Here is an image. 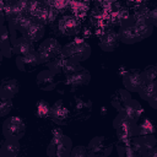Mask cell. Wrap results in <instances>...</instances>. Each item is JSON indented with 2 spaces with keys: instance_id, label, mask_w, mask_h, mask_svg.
<instances>
[{
  "instance_id": "34",
  "label": "cell",
  "mask_w": 157,
  "mask_h": 157,
  "mask_svg": "<svg viewBox=\"0 0 157 157\" xmlns=\"http://www.w3.org/2000/svg\"><path fill=\"white\" fill-rule=\"evenodd\" d=\"M128 71H129V69H128V67H125V66H120V69L118 70V74H119V75L123 77V76H124V75H125Z\"/></svg>"
},
{
  "instance_id": "12",
  "label": "cell",
  "mask_w": 157,
  "mask_h": 157,
  "mask_svg": "<svg viewBox=\"0 0 157 157\" xmlns=\"http://www.w3.org/2000/svg\"><path fill=\"white\" fill-rule=\"evenodd\" d=\"M36 83H37L38 88L42 91H53L56 88L59 81L56 80V75L47 67V69L40 70L37 74Z\"/></svg>"
},
{
  "instance_id": "27",
  "label": "cell",
  "mask_w": 157,
  "mask_h": 157,
  "mask_svg": "<svg viewBox=\"0 0 157 157\" xmlns=\"http://www.w3.org/2000/svg\"><path fill=\"white\" fill-rule=\"evenodd\" d=\"M81 69H83V67L80 65V63H76V61H72V60L66 59V63H65V66H64V71L63 72L65 75H69V74H74V72H76L78 70H81Z\"/></svg>"
},
{
  "instance_id": "15",
  "label": "cell",
  "mask_w": 157,
  "mask_h": 157,
  "mask_svg": "<svg viewBox=\"0 0 157 157\" xmlns=\"http://www.w3.org/2000/svg\"><path fill=\"white\" fill-rule=\"evenodd\" d=\"M119 33L113 29H105L102 36H99L98 45L103 52H114L120 43Z\"/></svg>"
},
{
  "instance_id": "9",
  "label": "cell",
  "mask_w": 157,
  "mask_h": 157,
  "mask_svg": "<svg viewBox=\"0 0 157 157\" xmlns=\"http://www.w3.org/2000/svg\"><path fill=\"white\" fill-rule=\"evenodd\" d=\"M40 64H44V61L40 58L37 49L26 54V55H17L16 56V66L20 71H23V72L33 71Z\"/></svg>"
},
{
  "instance_id": "23",
  "label": "cell",
  "mask_w": 157,
  "mask_h": 157,
  "mask_svg": "<svg viewBox=\"0 0 157 157\" xmlns=\"http://www.w3.org/2000/svg\"><path fill=\"white\" fill-rule=\"evenodd\" d=\"M156 131V126L155 124L147 119H140L136 124V136H141V135H152Z\"/></svg>"
},
{
  "instance_id": "7",
  "label": "cell",
  "mask_w": 157,
  "mask_h": 157,
  "mask_svg": "<svg viewBox=\"0 0 157 157\" xmlns=\"http://www.w3.org/2000/svg\"><path fill=\"white\" fill-rule=\"evenodd\" d=\"M61 44L55 38H47L40 42V44L37 48V52L39 53L40 58L44 63H49L50 60L55 59L61 54Z\"/></svg>"
},
{
  "instance_id": "16",
  "label": "cell",
  "mask_w": 157,
  "mask_h": 157,
  "mask_svg": "<svg viewBox=\"0 0 157 157\" xmlns=\"http://www.w3.org/2000/svg\"><path fill=\"white\" fill-rule=\"evenodd\" d=\"M118 113L124 115V117H126V118H130V119H132L135 121H139L142 118L144 108L141 107V104L136 99L130 98L126 103L123 104V107L118 110Z\"/></svg>"
},
{
  "instance_id": "24",
  "label": "cell",
  "mask_w": 157,
  "mask_h": 157,
  "mask_svg": "<svg viewBox=\"0 0 157 157\" xmlns=\"http://www.w3.org/2000/svg\"><path fill=\"white\" fill-rule=\"evenodd\" d=\"M65 63H66V58L63 56L61 54L59 56H56L55 59L50 60L49 63H47V67L53 71L55 75H59L64 71V66H65Z\"/></svg>"
},
{
  "instance_id": "18",
  "label": "cell",
  "mask_w": 157,
  "mask_h": 157,
  "mask_svg": "<svg viewBox=\"0 0 157 157\" xmlns=\"http://www.w3.org/2000/svg\"><path fill=\"white\" fill-rule=\"evenodd\" d=\"M20 91V83L17 80L11 77H5L0 83V97L13 98Z\"/></svg>"
},
{
  "instance_id": "6",
  "label": "cell",
  "mask_w": 157,
  "mask_h": 157,
  "mask_svg": "<svg viewBox=\"0 0 157 157\" xmlns=\"http://www.w3.org/2000/svg\"><path fill=\"white\" fill-rule=\"evenodd\" d=\"M26 132V124L21 117L13 115L6 118L2 123V136L4 137H13L21 139Z\"/></svg>"
},
{
  "instance_id": "33",
  "label": "cell",
  "mask_w": 157,
  "mask_h": 157,
  "mask_svg": "<svg viewBox=\"0 0 157 157\" xmlns=\"http://www.w3.org/2000/svg\"><path fill=\"white\" fill-rule=\"evenodd\" d=\"M148 104H150V107L151 108H153V109H157V91H156V93L148 99Z\"/></svg>"
},
{
  "instance_id": "30",
  "label": "cell",
  "mask_w": 157,
  "mask_h": 157,
  "mask_svg": "<svg viewBox=\"0 0 157 157\" xmlns=\"http://www.w3.org/2000/svg\"><path fill=\"white\" fill-rule=\"evenodd\" d=\"M145 80L150 81H157V66H148L145 70H142Z\"/></svg>"
},
{
  "instance_id": "2",
  "label": "cell",
  "mask_w": 157,
  "mask_h": 157,
  "mask_svg": "<svg viewBox=\"0 0 157 157\" xmlns=\"http://www.w3.org/2000/svg\"><path fill=\"white\" fill-rule=\"evenodd\" d=\"M71 139L63 132L60 128H54L52 130V137L47 147V155L52 157H67L72 150Z\"/></svg>"
},
{
  "instance_id": "31",
  "label": "cell",
  "mask_w": 157,
  "mask_h": 157,
  "mask_svg": "<svg viewBox=\"0 0 157 157\" xmlns=\"http://www.w3.org/2000/svg\"><path fill=\"white\" fill-rule=\"evenodd\" d=\"M70 156L71 157H85V156H88V150H87V147L81 146V145L75 146V147H72Z\"/></svg>"
},
{
  "instance_id": "19",
  "label": "cell",
  "mask_w": 157,
  "mask_h": 157,
  "mask_svg": "<svg viewBox=\"0 0 157 157\" xmlns=\"http://www.w3.org/2000/svg\"><path fill=\"white\" fill-rule=\"evenodd\" d=\"M44 32H45V29H44V23H42V22L34 20V21L23 31L22 36H25V37H26L27 39H29L31 42L36 43V42H39V40L43 38Z\"/></svg>"
},
{
  "instance_id": "35",
  "label": "cell",
  "mask_w": 157,
  "mask_h": 157,
  "mask_svg": "<svg viewBox=\"0 0 157 157\" xmlns=\"http://www.w3.org/2000/svg\"><path fill=\"white\" fill-rule=\"evenodd\" d=\"M101 114H102V115H105V114H107V108H105V107H102V108H101Z\"/></svg>"
},
{
  "instance_id": "14",
  "label": "cell",
  "mask_w": 157,
  "mask_h": 157,
  "mask_svg": "<svg viewBox=\"0 0 157 157\" xmlns=\"http://www.w3.org/2000/svg\"><path fill=\"white\" fill-rule=\"evenodd\" d=\"M92 112V102L85 96L75 97L74 101V117L80 120H86L90 118Z\"/></svg>"
},
{
  "instance_id": "21",
  "label": "cell",
  "mask_w": 157,
  "mask_h": 157,
  "mask_svg": "<svg viewBox=\"0 0 157 157\" xmlns=\"http://www.w3.org/2000/svg\"><path fill=\"white\" fill-rule=\"evenodd\" d=\"M131 98V92L128 91L125 87L124 88H118L113 94H112V99H110V103L112 105L119 110L124 103H126L129 99Z\"/></svg>"
},
{
  "instance_id": "8",
  "label": "cell",
  "mask_w": 157,
  "mask_h": 157,
  "mask_svg": "<svg viewBox=\"0 0 157 157\" xmlns=\"http://www.w3.org/2000/svg\"><path fill=\"white\" fill-rule=\"evenodd\" d=\"M49 119L59 126L69 124V121L71 120V110L63 99H59L54 104H52Z\"/></svg>"
},
{
  "instance_id": "17",
  "label": "cell",
  "mask_w": 157,
  "mask_h": 157,
  "mask_svg": "<svg viewBox=\"0 0 157 157\" xmlns=\"http://www.w3.org/2000/svg\"><path fill=\"white\" fill-rule=\"evenodd\" d=\"M21 145L18 139L4 137L0 144V156L1 157H16L20 153Z\"/></svg>"
},
{
  "instance_id": "3",
  "label": "cell",
  "mask_w": 157,
  "mask_h": 157,
  "mask_svg": "<svg viewBox=\"0 0 157 157\" xmlns=\"http://www.w3.org/2000/svg\"><path fill=\"white\" fill-rule=\"evenodd\" d=\"M61 55L69 60L82 63L91 55V47L83 37H75L71 42L66 43L61 49Z\"/></svg>"
},
{
  "instance_id": "11",
  "label": "cell",
  "mask_w": 157,
  "mask_h": 157,
  "mask_svg": "<svg viewBox=\"0 0 157 157\" xmlns=\"http://www.w3.org/2000/svg\"><path fill=\"white\" fill-rule=\"evenodd\" d=\"M112 144L107 142L104 136H96L88 142V156H108L112 152Z\"/></svg>"
},
{
  "instance_id": "20",
  "label": "cell",
  "mask_w": 157,
  "mask_h": 157,
  "mask_svg": "<svg viewBox=\"0 0 157 157\" xmlns=\"http://www.w3.org/2000/svg\"><path fill=\"white\" fill-rule=\"evenodd\" d=\"M12 49H13V54L17 55H26L34 49L33 42H31L29 39H27L25 36H18L12 40Z\"/></svg>"
},
{
  "instance_id": "13",
  "label": "cell",
  "mask_w": 157,
  "mask_h": 157,
  "mask_svg": "<svg viewBox=\"0 0 157 157\" xmlns=\"http://www.w3.org/2000/svg\"><path fill=\"white\" fill-rule=\"evenodd\" d=\"M123 86L130 92H137L142 83L145 82V76L142 71L129 70L123 77Z\"/></svg>"
},
{
  "instance_id": "1",
  "label": "cell",
  "mask_w": 157,
  "mask_h": 157,
  "mask_svg": "<svg viewBox=\"0 0 157 157\" xmlns=\"http://www.w3.org/2000/svg\"><path fill=\"white\" fill-rule=\"evenodd\" d=\"M153 26L151 23H137L131 18V15L129 18L121 21L119 25V37L120 40L125 44H135L137 42H141L150 37L152 34Z\"/></svg>"
},
{
  "instance_id": "4",
  "label": "cell",
  "mask_w": 157,
  "mask_h": 157,
  "mask_svg": "<svg viewBox=\"0 0 157 157\" xmlns=\"http://www.w3.org/2000/svg\"><path fill=\"white\" fill-rule=\"evenodd\" d=\"M136 124L137 121L126 118L118 113L113 120V126L117 131V137L119 142H130L134 136H136Z\"/></svg>"
},
{
  "instance_id": "28",
  "label": "cell",
  "mask_w": 157,
  "mask_h": 157,
  "mask_svg": "<svg viewBox=\"0 0 157 157\" xmlns=\"http://www.w3.org/2000/svg\"><path fill=\"white\" fill-rule=\"evenodd\" d=\"M125 2H126L128 9L136 11V10L142 9V7H146L148 4V0H125Z\"/></svg>"
},
{
  "instance_id": "5",
  "label": "cell",
  "mask_w": 157,
  "mask_h": 157,
  "mask_svg": "<svg viewBox=\"0 0 157 157\" xmlns=\"http://www.w3.org/2000/svg\"><path fill=\"white\" fill-rule=\"evenodd\" d=\"M56 28L61 36H65V37L77 36L82 29L81 20L76 17L74 13H65L58 20Z\"/></svg>"
},
{
  "instance_id": "22",
  "label": "cell",
  "mask_w": 157,
  "mask_h": 157,
  "mask_svg": "<svg viewBox=\"0 0 157 157\" xmlns=\"http://www.w3.org/2000/svg\"><path fill=\"white\" fill-rule=\"evenodd\" d=\"M157 91V81H150V80H145V82L142 83V86L140 87V90L137 91L140 98H142L144 101H147L156 93Z\"/></svg>"
},
{
  "instance_id": "26",
  "label": "cell",
  "mask_w": 157,
  "mask_h": 157,
  "mask_svg": "<svg viewBox=\"0 0 157 157\" xmlns=\"http://www.w3.org/2000/svg\"><path fill=\"white\" fill-rule=\"evenodd\" d=\"M13 107L12 98H2L0 97V117H6Z\"/></svg>"
},
{
  "instance_id": "29",
  "label": "cell",
  "mask_w": 157,
  "mask_h": 157,
  "mask_svg": "<svg viewBox=\"0 0 157 157\" xmlns=\"http://www.w3.org/2000/svg\"><path fill=\"white\" fill-rule=\"evenodd\" d=\"M71 1H72V0H54L53 7L56 9L59 12H64V11H66V10H70Z\"/></svg>"
},
{
  "instance_id": "25",
  "label": "cell",
  "mask_w": 157,
  "mask_h": 157,
  "mask_svg": "<svg viewBox=\"0 0 157 157\" xmlns=\"http://www.w3.org/2000/svg\"><path fill=\"white\" fill-rule=\"evenodd\" d=\"M50 108H52V105H50L47 101L40 99V101H38V102L36 103V108H34V109H36V115H37L38 118H43V119L49 118Z\"/></svg>"
},
{
  "instance_id": "10",
  "label": "cell",
  "mask_w": 157,
  "mask_h": 157,
  "mask_svg": "<svg viewBox=\"0 0 157 157\" xmlns=\"http://www.w3.org/2000/svg\"><path fill=\"white\" fill-rule=\"evenodd\" d=\"M91 81V74L88 72V70H86L85 67L74 72V74H69L65 75L64 78V85L67 86L70 90L75 91L80 87H83L86 85H88Z\"/></svg>"
},
{
  "instance_id": "32",
  "label": "cell",
  "mask_w": 157,
  "mask_h": 157,
  "mask_svg": "<svg viewBox=\"0 0 157 157\" xmlns=\"http://www.w3.org/2000/svg\"><path fill=\"white\" fill-rule=\"evenodd\" d=\"M150 23L152 26H157V7L150 10Z\"/></svg>"
}]
</instances>
